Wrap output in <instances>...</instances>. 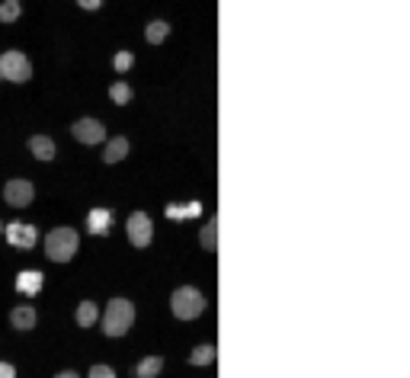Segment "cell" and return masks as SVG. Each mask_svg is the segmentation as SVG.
<instances>
[{
	"label": "cell",
	"instance_id": "obj_26",
	"mask_svg": "<svg viewBox=\"0 0 410 378\" xmlns=\"http://www.w3.org/2000/svg\"><path fill=\"white\" fill-rule=\"evenodd\" d=\"M55 378H77V372H61V375H55Z\"/></svg>",
	"mask_w": 410,
	"mask_h": 378
},
{
	"label": "cell",
	"instance_id": "obj_9",
	"mask_svg": "<svg viewBox=\"0 0 410 378\" xmlns=\"http://www.w3.org/2000/svg\"><path fill=\"white\" fill-rule=\"evenodd\" d=\"M16 292L23 295H39L42 292V273H35V269H26V273L16 276Z\"/></svg>",
	"mask_w": 410,
	"mask_h": 378
},
{
	"label": "cell",
	"instance_id": "obj_22",
	"mask_svg": "<svg viewBox=\"0 0 410 378\" xmlns=\"http://www.w3.org/2000/svg\"><path fill=\"white\" fill-rule=\"evenodd\" d=\"M132 64H135V55H132V51H119V55L112 58V68H116V71H128Z\"/></svg>",
	"mask_w": 410,
	"mask_h": 378
},
{
	"label": "cell",
	"instance_id": "obj_17",
	"mask_svg": "<svg viewBox=\"0 0 410 378\" xmlns=\"http://www.w3.org/2000/svg\"><path fill=\"white\" fill-rule=\"evenodd\" d=\"M215 346L212 343H205V346H195L193 353H189V362L193 365H209V362H215Z\"/></svg>",
	"mask_w": 410,
	"mask_h": 378
},
{
	"label": "cell",
	"instance_id": "obj_11",
	"mask_svg": "<svg viewBox=\"0 0 410 378\" xmlns=\"http://www.w3.org/2000/svg\"><path fill=\"white\" fill-rule=\"evenodd\" d=\"M29 147H32V154L39 157V161H52V157H55V141L45 138V135H35V138H29Z\"/></svg>",
	"mask_w": 410,
	"mask_h": 378
},
{
	"label": "cell",
	"instance_id": "obj_4",
	"mask_svg": "<svg viewBox=\"0 0 410 378\" xmlns=\"http://www.w3.org/2000/svg\"><path fill=\"white\" fill-rule=\"evenodd\" d=\"M0 78L13 80V84H26L32 78V64L23 51H4L0 55Z\"/></svg>",
	"mask_w": 410,
	"mask_h": 378
},
{
	"label": "cell",
	"instance_id": "obj_7",
	"mask_svg": "<svg viewBox=\"0 0 410 378\" xmlns=\"http://www.w3.org/2000/svg\"><path fill=\"white\" fill-rule=\"evenodd\" d=\"M71 132H74L77 141H84V145H100L106 138V126L97 119H77Z\"/></svg>",
	"mask_w": 410,
	"mask_h": 378
},
{
	"label": "cell",
	"instance_id": "obj_15",
	"mask_svg": "<svg viewBox=\"0 0 410 378\" xmlns=\"http://www.w3.org/2000/svg\"><path fill=\"white\" fill-rule=\"evenodd\" d=\"M160 369H164V359L160 356H147L138 362V378H157Z\"/></svg>",
	"mask_w": 410,
	"mask_h": 378
},
{
	"label": "cell",
	"instance_id": "obj_16",
	"mask_svg": "<svg viewBox=\"0 0 410 378\" xmlns=\"http://www.w3.org/2000/svg\"><path fill=\"white\" fill-rule=\"evenodd\" d=\"M202 247H205V250H218V218L215 215H212L209 224L202 228Z\"/></svg>",
	"mask_w": 410,
	"mask_h": 378
},
{
	"label": "cell",
	"instance_id": "obj_3",
	"mask_svg": "<svg viewBox=\"0 0 410 378\" xmlns=\"http://www.w3.org/2000/svg\"><path fill=\"white\" fill-rule=\"evenodd\" d=\"M170 308H174V315L180 317V321H193V317H199L202 311H205V298H202L199 288L183 286V288H176V292H174Z\"/></svg>",
	"mask_w": 410,
	"mask_h": 378
},
{
	"label": "cell",
	"instance_id": "obj_6",
	"mask_svg": "<svg viewBox=\"0 0 410 378\" xmlns=\"http://www.w3.org/2000/svg\"><path fill=\"white\" fill-rule=\"evenodd\" d=\"M39 240V231L32 224H23V221H10L7 224V244L10 247H20V250H29V247Z\"/></svg>",
	"mask_w": 410,
	"mask_h": 378
},
{
	"label": "cell",
	"instance_id": "obj_5",
	"mask_svg": "<svg viewBox=\"0 0 410 378\" xmlns=\"http://www.w3.org/2000/svg\"><path fill=\"white\" fill-rule=\"evenodd\" d=\"M126 231H128V240H132L135 247H147V244H151V238H154V224H151V218H147L145 212H135V215L128 218Z\"/></svg>",
	"mask_w": 410,
	"mask_h": 378
},
{
	"label": "cell",
	"instance_id": "obj_10",
	"mask_svg": "<svg viewBox=\"0 0 410 378\" xmlns=\"http://www.w3.org/2000/svg\"><path fill=\"white\" fill-rule=\"evenodd\" d=\"M109 221H112L109 209H93L90 215H87V231H90V234H106V231H109Z\"/></svg>",
	"mask_w": 410,
	"mask_h": 378
},
{
	"label": "cell",
	"instance_id": "obj_23",
	"mask_svg": "<svg viewBox=\"0 0 410 378\" xmlns=\"http://www.w3.org/2000/svg\"><path fill=\"white\" fill-rule=\"evenodd\" d=\"M90 378H116V372H112L109 365H93V369H90Z\"/></svg>",
	"mask_w": 410,
	"mask_h": 378
},
{
	"label": "cell",
	"instance_id": "obj_2",
	"mask_svg": "<svg viewBox=\"0 0 410 378\" xmlns=\"http://www.w3.org/2000/svg\"><path fill=\"white\" fill-rule=\"evenodd\" d=\"M77 247H80V240H77L74 228H55V231L45 238V253H49V260H55V263H68L77 253Z\"/></svg>",
	"mask_w": 410,
	"mask_h": 378
},
{
	"label": "cell",
	"instance_id": "obj_1",
	"mask_svg": "<svg viewBox=\"0 0 410 378\" xmlns=\"http://www.w3.org/2000/svg\"><path fill=\"white\" fill-rule=\"evenodd\" d=\"M135 324V305L128 298H112L109 308L103 315V330L106 336H122Z\"/></svg>",
	"mask_w": 410,
	"mask_h": 378
},
{
	"label": "cell",
	"instance_id": "obj_12",
	"mask_svg": "<svg viewBox=\"0 0 410 378\" xmlns=\"http://www.w3.org/2000/svg\"><path fill=\"white\" fill-rule=\"evenodd\" d=\"M126 154H128V138H109V145H106V151H103V161L119 164Z\"/></svg>",
	"mask_w": 410,
	"mask_h": 378
},
{
	"label": "cell",
	"instance_id": "obj_13",
	"mask_svg": "<svg viewBox=\"0 0 410 378\" xmlns=\"http://www.w3.org/2000/svg\"><path fill=\"white\" fill-rule=\"evenodd\" d=\"M10 324H13V327H20V330L35 327V311L26 308V305H23V308H13V311H10Z\"/></svg>",
	"mask_w": 410,
	"mask_h": 378
},
{
	"label": "cell",
	"instance_id": "obj_21",
	"mask_svg": "<svg viewBox=\"0 0 410 378\" xmlns=\"http://www.w3.org/2000/svg\"><path fill=\"white\" fill-rule=\"evenodd\" d=\"M109 97H112V103L126 106L128 99H132V87H128V84H112L109 87Z\"/></svg>",
	"mask_w": 410,
	"mask_h": 378
},
{
	"label": "cell",
	"instance_id": "obj_14",
	"mask_svg": "<svg viewBox=\"0 0 410 378\" xmlns=\"http://www.w3.org/2000/svg\"><path fill=\"white\" fill-rule=\"evenodd\" d=\"M145 35H147V42H151V45H160L170 35V26L164 20H151V23H147V29H145Z\"/></svg>",
	"mask_w": 410,
	"mask_h": 378
},
{
	"label": "cell",
	"instance_id": "obj_18",
	"mask_svg": "<svg viewBox=\"0 0 410 378\" xmlns=\"http://www.w3.org/2000/svg\"><path fill=\"white\" fill-rule=\"evenodd\" d=\"M97 305L93 301H80V308H77V324L80 327H93V321H97Z\"/></svg>",
	"mask_w": 410,
	"mask_h": 378
},
{
	"label": "cell",
	"instance_id": "obj_24",
	"mask_svg": "<svg viewBox=\"0 0 410 378\" xmlns=\"http://www.w3.org/2000/svg\"><path fill=\"white\" fill-rule=\"evenodd\" d=\"M0 378H16V369L10 362H0Z\"/></svg>",
	"mask_w": 410,
	"mask_h": 378
},
{
	"label": "cell",
	"instance_id": "obj_25",
	"mask_svg": "<svg viewBox=\"0 0 410 378\" xmlns=\"http://www.w3.org/2000/svg\"><path fill=\"white\" fill-rule=\"evenodd\" d=\"M77 4H80L84 10H97L100 4H103V0H77Z\"/></svg>",
	"mask_w": 410,
	"mask_h": 378
},
{
	"label": "cell",
	"instance_id": "obj_19",
	"mask_svg": "<svg viewBox=\"0 0 410 378\" xmlns=\"http://www.w3.org/2000/svg\"><path fill=\"white\" fill-rule=\"evenodd\" d=\"M202 212L199 202H189V205H167V218H195Z\"/></svg>",
	"mask_w": 410,
	"mask_h": 378
},
{
	"label": "cell",
	"instance_id": "obj_8",
	"mask_svg": "<svg viewBox=\"0 0 410 378\" xmlns=\"http://www.w3.org/2000/svg\"><path fill=\"white\" fill-rule=\"evenodd\" d=\"M35 196V189L29 180H10L7 186H4V199H7L10 205H16V209H23V205H29Z\"/></svg>",
	"mask_w": 410,
	"mask_h": 378
},
{
	"label": "cell",
	"instance_id": "obj_20",
	"mask_svg": "<svg viewBox=\"0 0 410 378\" xmlns=\"http://www.w3.org/2000/svg\"><path fill=\"white\" fill-rule=\"evenodd\" d=\"M20 16V0H4L0 4V23H13Z\"/></svg>",
	"mask_w": 410,
	"mask_h": 378
}]
</instances>
